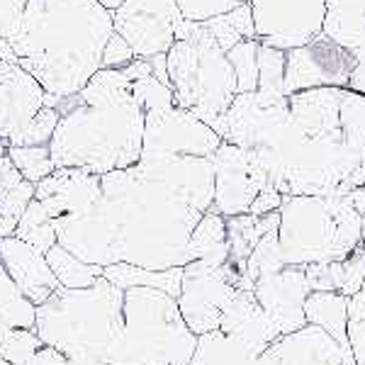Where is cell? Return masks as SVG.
Returning a JSON list of instances; mask_svg holds the SVG:
<instances>
[{"label":"cell","mask_w":365,"mask_h":365,"mask_svg":"<svg viewBox=\"0 0 365 365\" xmlns=\"http://www.w3.org/2000/svg\"><path fill=\"white\" fill-rule=\"evenodd\" d=\"M361 290H363V292H365V282H363V287H361Z\"/></svg>","instance_id":"56"},{"label":"cell","mask_w":365,"mask_h":365,"mask_svg":"<svg viewBox=\"0 0 365 365\" xmlns=\"http://www.w3.org/2000/svg\"><path fill=\"white\" fill-rule=\"evenodd\" d=\"M207 32L215 37V42L222 46L225 51H229L232 46H237L244 39H258L256 37V27H253V15L249 8V0H246L241 8L232 10L227 15H220L215 20L205 22Z\"/></svg>","instance_id":"32"},{"label":"cell","mask_w":365,"mask_h":365,"mask_svg":"<svg viewBox=\"0 0 365 365\" xmlns=\"http://www.w3.org/2000/svg\"><path fill=\"white\" fill-rule=\"evenodd\" d=\"M244 3L246 0H175L182 20L187 22H210L241 8Z\"/></svg>","instance_id":"42"},{"label":"cell","mask_w":365,"mask_h":365,"mask_svg":"<svg viewBox=\"0 0 365 365\" xmlns=\"http://www.w3.org/2000/svg\"><path fill=\"white\" fill-rule=\"evenodd\" d=\"M34 200V182L20 180L15 187H10L0 200V239L13 237L27 205Z\"/></svg>","instance_id":"38"},{"label":"cell","mask_w":365,"mask_h":365,"mask_svg":"<svg viewBox=\"0 0 365 365\" xmlns=\"http://www.w3.org/2000/svg\"><path fill=\"white\" fill-rule=\"evenodd\" d=\"M239 287V278L232 268L212 266L205 261H190L182 266V282L178 309L187 329L197 336L220 329L222 312Z\"/></svg>","instance_id":"10"},{"label":"cell","mask_w":365,"mask_h":365,"mask_svg":"<svg viewBox=\"0 0 365 365\" xmlns=\"http://www.w3.org/2000/svg\"><path fill=\"white\" fill-rule=\"evenodd\" d=\"M27 365H81L76 361H71L68 356H63L61 351L51 349V346H42L32 358H29Z\"/></svg>","instance_id":"49"},{"label":"cell","mask_w":365,"mask_h":365,"mask_svg":"<svg viewBox=\"0 0 365 365\" xmlns=\"http://www.w3.org/2000/svg\"><path fill=\"white\" fill-rule=\"evenodd\" d=\"M58 117H61L58 108L44 105V108L29 120V125L25 129H20V132L10 139V146H49V141L56 132Z\"/></svg>","instance_id":"40"},{"label":"cell","mask_w":365,"mask_h":365,"mask_svg":"<svg viewBox=\"0 0 365 365\" xmlns=\"http://www.w3.org/2000/svg\"><path fill=\"white\" fill-rule=\"evenodd\" d=\"M8 156L13 166L20 170L22 180H29L34 185L54 170L49 146H8Z\"/></svg>","instance_id":"36"},{"label":"cell","mask_w":365,"mask_h":365,"mask_svg":"<svg viewBox=\"0 0 365 365\" xmlns=\"http://www.w3.org/2000/svg\"><path fill=\"white\" fill-rule=\"evenodd\" d=\"M125 329L115 365H190L197 334L187 329L178 299L154 287L125 290Z\"/></svg>","instance_id":"7"},{"label":"cell","mask_w":365,"mask_h":365,"mask_svg":"<svg viewBox=\"0 0 365 365\" xmlns=\"http://www.w3.org/2000/svg\"><path fill=\"white\" fill-rule=\"evenodd\" d=\"M15 237L22 239L25 244H29L32 249H37L39 253H46L51 246L56 244L54 222H51L49 212L44 210V205L39 202L37 197L27 205L20 225H17V229H15Z\"/></svg>","instance_id":"33"},{"label":"cell","mask_w":365,"mask_h":365,"mask_svg":"<svg viewBox=\"0 0 365 365\" xmlns=\"http://www.w3.org/2000/svg\"><path fill=\"white\" fill-rule=\"evenodd\" d=\"M44 256H46V263H49L51 273L56 275L58 285L66 287V290H86V287L96 285V282L103 278V268L81 261L78 256L66 251L61 244H54Z\"/></svg>","instance_id":"29"},{"label":"cell","mask_w":365,"mask_h":365,"mask_svg":"<svg viewBox=\"0 0 365 365\" xmlns=\"http://www.w3.org/2000/svg\"><path fill=\"white\" fill-rule=\"evenodd\" d=\"M249 8L258 42L292 51L322 34L327 0H249Z\"/></svg>","instance_id":"11"},{"label":"cell","mask_w":365,"mask_h":365,"mask_svg":"<svg viewBox=\"0 0 365 365\" xmlns=\"http://www.w3.org/2000/svg\"><path fill=\"white\" fill-rule=\"evenodd\" d=\"M290 122L292 115L287 96L251 91L234 98L229 110L217 122L215 132L222 141L249 149L253 154H263L278 144Z\"/></svg>","instance_id":"9"},{"label":"cell","mask_w":365,"mask_h":365,"mask_svg":"<svg viewBox=\"0 0 365 365\" xmlns=\"http://www.w3.org/2000/svg\"><path fill=\"white\" fill-rule=\"evenodd\" d=\"M287 266L346 261L363 241V212L349 195H287L278 210Z\"/></svg>","instance_id":"5"},{"label":"cell","mask_w":365,"mask_h":365,"mask_svg":"<svg viewBox=\"0 0 365 365\" xmlns=\"http://www.w3.org/2000/svg\"><path fill=\"white\" fill-rule=\"evenodd\" d=\"M132 91H134V98L139 100L144 115L154 113V110L173 108V105H175V98H173L170 86L161 83L154 73H146V76H141V78L132 81Z\"/></svg>","instance_id":"41"},{"label":"cell","mask_w":365,"mask_h":365,"mask_svg":"<svg viewBox=\"0 0 365 365\" xmlns=\"http://www.w3.org/2000/svg\"><path fill=\"white\" fill-rule=\"evenodd\" d=\"M341 134L349 144L365 149V96L356 93L351 88H344L339 108Z\"/></svg>","instance_id":"35"},{"label":"cell","mask_w":365,"mask_h":365,"mask_svg":"<svg viewBox=\"0 0 365 365\" xmlns=\"http://www.w3.org/2000/svg\"><path fill=\"white\" fill-rule=\"evenodd\" d=\"M304 317L312 327L327 331L346 353V365H356L349 344V297L341 292H309L304 299Z\"/></svg>","instance_id":"24"},{"label":"cell","mask_w":365,"mask_h":365,"mask_svg":"<svg viewBox=\"0 0 365 365\" xmlns=\"http://www.w3.org/2000/svg\"><path fill=\"white\" fill-rule=\"evenodd\" d=\"M361 244L365 246V215H363V241H361Z\"/></svg>","instance_id":"54"},{"label":"cell","mask_w":365,"mask_h":365,"mask_svg":"<svg viewBox=\"0 0 365 365\" xmlns=\"http://www.w3.org/2000/svg\"><path fill=\"white\" fill-rule=\"evenodd\" d=\"M187 258L212 263V266H225L229 261L227 217H222L215 210L200 217L197 227L192 229L190 241H187Z\"/></svg>","instance_id":"26"},{"label":"cell","mask_w":365,"mask_h":365,"mask_svg":"<svg viewBox=\"0 0 365 365\" xmlns=\"http://www.w3.org/2000/svg\"><path fill=\"white\" fill-rule=\"evenodd\" d=\"M115 229L117 263L168 270L190 263L187 241L202 212L129 166L100 175Z\"/></svg>","instance_id":"3"},{"label":"cell","mask_w":365,"mask_h":365,"mask_svg":"<svg viewBox=\"0 0 365 365\" xmlns=\"http://www.w3.org/2000/svg\"><path fill=\"white\" fill-rule=\"evenodd\" d=\"M180 22L175 0H125L113 13L115 32L132 46L137 58L168 54Z\"/></svg>","instance_id":"13"},{"label":"cell","mask_w":365,"mask_h":365,"mask_svg":"<svg viewBox=\"0 0 365 365\" xmlns=\"http://www.w3.org/2000/svg\"><path fill=\"white\" fill-rule=\"evenodd\" d=\"M285 61L287 51L273 49L268 44L258 46V91L285 96Z\"/></svg>","instance_id":"39"},{"label":"cell","mask_w":365,"mask_h":365,"mask_svg":"<svg viewBox=\"0 0 365 365\" xmlns=\"http://www.w3.org/2000/svg\"><path fill=\"white\" fill-rule=\"evenodd\" d=\"M46 91L17 61H0V137L8 141L44 108Z\"/></svg>","instance_id":"20"},{"label":"cell","mask_w":365,"mask_h":365,"mask_svg":"<svg viewBox=\"0 0 365 365\" xmlns=\"http://www.w3.org/2000/svg\"><path fill=\"white\" fill-rule=\"evenodd\" d=\"M96 3H98V5H103V8H105V10H110V13H115V10L120 8L122 3H125V0H96Z\"/></svg>","instance_id":"52"},{"label":"cell","mask_w":365,"mask_h":365,"mask_svg":"<svg viewBox=\"0 0 365 365\" xmlns=\"http://www.w3.org/2000/svg\"><path fill=\"white\" fill-rule=\"evenodd\" d=\"M0 365H10V363H8V361H5V358H3V356H0Z\"/></svg>","instance_id":"55"},{"label":"cell","mask_w":365,"mask_h":365,"mask_svg":"<svg viewBox=\"0 0 365 365\" xmlns=\"http://www.w3.org/2000/svg\"><path fill=\"white\" fill-rule=\"evenodd\" d=\"M282 205V195L275 187H266V190L258 192V197L253 200L249 215L253 217H263V215H273V212H278Z\"/></svg>","instance_id":"48"},{"label":"cell","mask_w":365,"mask_h":365,"mask_svg":"<svg viewBox=\"0 0 365 365\" xmlns=\"http://www.w3.org/2000/svg\"><path fill=\"white\" fill-rule=\"evenodd\" d=\"M309 292L302 266H285L278 273L263 275L253 282V295L280 336L307 327L304 299Z\"/></svg>","instance_id":"18"},{"label":"cell","mask_w":365,"mask_h":365,"mask_svg":"<svg viewBox=\"0 0 365 365\" xmlns=\"http://www.w3.org/2000/svg\"><path fill=\"white\" fill-rule=\"evenodd\" d=\"M222 144V137L210 125L187 110L166 108L146 113L141 158L158 156H212Z\"/></svg>","instance_id":"12"},{"label":"cell","mask_w":365,"mask_h":365,"mask_svg":"<svg viewBox=\"0 0 365 365\" xmlns=\"http://www.w3.org/2000/svg\"><path fill=\"white\" fill-rule=\"evenodd\" d=\"M190 365H346V353L339 341L312 324L299 331L282 334L258 356L217 329L197 336Z\"/></svg>","instance_id":"8"},{"label":"cell","mask_w":365,"mask_h":365,"mask_svg":"<svg viewBox=\"0 0 365 365\" xmlns=\"http://www.w3.org/2000/svg\"><path fill=\"white\" fill-rule=\"evenodd\" d=\"M29 0H0V39H10L25 15Z\"/></svg>","instance_id":"47"},{"label":"cell","mask_w":365,"mask_h":365,"mask_svg":"<svg viewBox=\"0 0 365 365\" xmlns=\"http://www.w3.org/2000/svg\"><path fill=\"white\" fill-rule=\"evenodd\" d=\"M137 173L161 182L195 210H212L215 202V166L207 156H158L139 158Z\"/></svg>","instance_id":"16"},{"label":"cell","mask_w":365,"mask_h":365,"mask_svg":"<svg viewBox=\"0 0 365 365\" xmlns=\"http://www.w3.org/2000/svg\"><path fill=\"white\" fill-rule=\"evenodd\" d=\"M44 346L37 329H13L0 324V356L10 365H27L29 358Z\"/></svg>","instance_id":"34"},{"label":"cell","mask_w":365,"mask_h":365,"mask_svg":"<svg viewBox=\"0 0 365 365\" xmlns=\"http://www.w3.org/2000/svg\"><path fill=\"white\" fill-rule=\"evenodd\" d=\"M258 46H261L258 39H244V42H239L227 51L234 73H237L239 93L258 91Z\"/></svg>","instance_id":"37"},{"label":"cell","mask_w":365,"mask_h":365,"mask_svg":"<svg viewBox=\"0 0 365 365\" xmlns=\"http://www.w3.org/2000/svg\"><path fill=\"white\" fill-rule=\"evenodd\" d=\"M20 180H22V175H20V170L13 166L10 156H0V200H3L5 192H8L10 187H15Z\"/></svg>","instance_id":"50"},{"label":"cell","mask_w":365,"mask_h":365,"mask_svg":"<svg viewBox=\"0 0 365 365\" xmlns=\"http://www.w3.org/2000/svg\"><path fill=\"white\" fill-rule=\"evenodd\" d=\"M278 212L273 215H263V217H253V215H239V217H229L227 220V237H229V261L227 266L237 273V278L241 282L244 275L246 261H249L253 246L261 241V237L270 229H278Z\"/></svg>","instance_id":"25"},{"label":"cell","mask_w":365,"mask_h":365,"mask_svg":"<svg viewBox=\"0 0 365 365\" xmlns=\"http://www.w3.org/2000/svg\"><path fill=\"white\" fill-rule=\"evenodd\" d=\"M341 263H344V287H341V295H346L351 299L356 292H361V287L365 282V246L361 244Z\"/></svg>","instance_id":"45"},{"label":"cell","mask_w":365,"mask_h":365,"mask_svg":"<svg viewBox=\"0 0 365 365\" xmlns=\"http://www.w3.org/2000/svg\"><path fill=\"white\" fill-rule=\"evenodd\" d=\"M49 141L54 168H83L96 175L129 168L141 158L144 110L122 68H100L73 98L58 105Z\"/></svg>","instance_id":"2"},{"label":"cell","mask_w":365,"mask_h":365,"mask_svg":"<svg viewBox=\"0 0 365 365\" xmlns=\"http://www.w3.org/2000/svg\"><path fill=\"white\" fill-rule=\"evenodd\" d=\"M125 290L100 278L86 290L61 287L37 307V329L44 346L81 365H115L125 329Z\"/></svg>","instance_id":"4"},{"label":"cell","mask_w":365,"mask_h":365,"mask_svg":"<svg viewBox=\"0 0 365 365\" xmlns=\"http://www.w3.org/2000/svg\"><path fill=\"white\" fill-rule=\"evenodd\" d=\"M166 66L175 105L215 129L239 91L227 51L215 42L205 22H180Z\"/></svg>","instance_id":"6"},{"label":"cell","mask_w":365,"mask_h":365,"mask_svg":"<svg viewBox=\"0 0 365 365\" xmlns=\"http://www.w3.org/2000/svg\"><path fill=\"white\" fill-rule=\"evenodd\" d=\"M349 344L356 365H365V292L349 299Z\"/></svg>","instance_id":"43"},{"label":"cell","mask_w":365,"mask_h":365,"mask_svg":"<svg viewBox=\"0 0 365 365\" xmlns=\"http://www.w3.org/2000/svg\"><path fill=\"white\" fill-rule=\"evenodd\" d=\"M344 88H309L287 96L290 113L309 137H344L339 122V108Z\"/></svg>","instance_id":"23"},{"label":"cell","mask_w":365,"mask_h":365,"mask_svg":"<svg viewBox=\"0 0 365 365\" xmlns=\"http://www.w3.org/2000/svg\"><path fill=\"white\" fill-rule=\"evenodd\" d=\"M56 229V244L78 256L81 261L91 266L108 268L117 263L115 251V229L105 200L100 197L98 205L76 217H63V220H51Z\"/></svg>","instance_id":"17"},{"label":"cell","mask_w":365,"mask_h":365,"mask_svg":"<svg viewBox=\"0 0 365 365\" xmlns=\"http://www.w3.org/2000/svg\"><path fill=\"white\" fill-rule=\"evenodd\" d=\"M34 197L44 205L51 220L83 215L100 202V175L83 168H54L34 185Z\"/></svg>","instance_id":"19"},{"label":"cell","mask_w":365,"mask_h":365,"mask_svg":"<svg viewBox=\"0 0 365 365\" xmlns=\"http://www.w3.org/2000/svg\"><path fill=\"white\" fill-rule=\"evenodd\" d=\"M113 32V13L96 0H29L8 44L49 96L66 100L103 68Z\"/></svg>","instance_id":"1"},{"label":"cell","mask_w":365,"mask_h":365,"mask_svg":"<svg viewBox=\"0 0 365 365\" xmlns=\"http://www.w3.org/2000/svg\"><path fill=\"white\" fill-rule=\"evenodd\" d=\"M361 180H363V190H365V151H363V166H361Z\"/></svg>","instance_id":"53"},{"label":"cell","mask_w":365,"mask_h":365,"mask_svg":"<svg viewBox=\"0 0 365 365\" xmlns=\"http://www.w3.org/2000/svg\"><path fill=\"white\" fill-rule=\"evenodd\" d=\"M349 88L365 96V61L356 63V68H353V73H351V81H349Z\"/></svg>","instance_id":"51"},{"label":"cell","mask_w":365,"mask_h":365,"mask_svg":"<svg viewBox=\"0 0 365 365\" xmlns=\"http://www.w3.org/2000/svg\"><path fill=\"white\" fill-rule=\"evenodd\" d=\"M0 324L13 329H34L37 324V307L22 295L3 261H0Z\"/></svg>","instance_id":"30"},{"label":"cell","mask_w":365,"mask_h":365,"mask_svg":"<svg viewBox=\"0 0 365 365\" xmlns=\"http://www.w3.org/2000/svg\"><path fill=\"white\" fill-rule=\"evenodd\" d=\"M134 58L137 56H134L132 46H129L117 32H113V37H110V42L105 44V51H103V68H125Z\"/></svg>","instance_id":"46"},{"label":"cell","mask_w":365,"mask_h":365,"mask_svg":"<svg viewBox=\"0 0 365 365\" xmlns=\"http://www.w3.org/2000/svg\"><path fill=\"white\" fill-rule=\"evenodd\" d=\"M0 261L10 273V278L15 280V285L22 290V295L34 307L44 304L54 292L61 290L56 275L51 273L49 263H46L44 253L32 249L22 239H17L15 234L0 239Z\"/></svg>","instance_id":"21"},{"label":"cell","mask_w":365,"mask_h":365,"mask_svg":"<svg viewBox=\"0 0 365 365\" xmlns=\"http://www.w3.org/2000/svg\"><path fill=\"white\" fill-rule=\"evenodd\" d=\"M304 275H307V285L312 292H341L344 287V263H312L304 266Z\"/></svg>","instance_id":"44"},{"label":"cell","mask_w":365,"mask_h":365,"mask_svg":"<svg viewBox=\"0 0 365 365\" xmlns=\"http://www.w3.org/2000/svg\"><path fill=\"white\" fill-rule=\"evenodd\" d=\"M220 331H225L227 336H234L237 341L251 349L253 353H263L280 336L278 329L270 324L266 312L258 304L253 290H241L237 287L234 297L229 299V304L222 312L220 319Z\"/></svg>","instance_id":"22"},{"label":"cell","mask_w":365,"mask_h":365,"mask_svg":"<svg viewBox=\"0 0 365 365\" xmlns=\"http://www.w3.org/2000/svg\"><path fill=\"white\" fill-rule=\"evenodd\" d=\"M285 258H282V251H280V241H278V229H270L261 237L256 246H253L249 261H246V268H244V275H241V282L239 287L241 290H253V282L263 275H270V273H278L280 268H285Z\"/></svg>","instance_id":"31"},{"label":"cell","mask_w":365,"mask_h":365,"mask_svg":"<svg viewBox=\"0 0 365 365\" xmlns=\"http://www.w3.org/2000/svg\"><path fill=\"white\" fill-rule=\"evenodd\" d=\"M353 68V51L319 34L309 44L287 51L285 96L309 88H349Z\"/></svg>","instance_id":"15"},{"label":"cell","mask_w":365,"mask_h":365,"mask_svg":"<svg viewBox=\"0 0 365 365\" xmlns=\"http://www.w3.org/2000/svg\"><path fill=\"white\" fill-rule=\"evenodd\" d=\"M103 278L117 285L120 290H129V287H154V290H161L178 299L182 268L149 270V268L129 266V263H113V266L103 268Z\"/></svg>","instance_id":"28"},{"label":"cell","mask_w":365,"mask_h":365,"mask_svg":"<svg viewBox=\"0 0 365 365\" xmlns=\"http://www.w3.org/2000/svg\"><path fill=\"white\" fill-rule=\"evenodd\" d=\"M215 166V202L212 210L222 217L249 215L258 192L270 187L266 170L261 168L253 151L222 141L210 156Z\"/></svg>","instance_id":"14"},{"label":"cell","mask_w":365,"mask_h":365,"mask_svg":"<svg viewBox=\"0 0 365 365\" xmlns=\"http://www.w3.org/2000/svg\"><path fill=\"white\" fill-rule=\"evenodd\" d=\"M322 34L349 51L356 49L365 34V0H327Z\"/></svg>","instance_id":"27"}]
</instances>
